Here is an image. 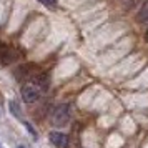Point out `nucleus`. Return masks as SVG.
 <instances>
[{
    "label": "nucleus",
    "instance_id": "f257e3e1",
    "mask_svg": "<svg viewBox=\"0 0 148 148\" xmlns=\"http://www.w3.org/2000/svg\"><path fill=\"white\" fill-rule=\"evenodd\" d=\"M50 120H52V123L57 125V127L65 125V123L70 120V105H68V103H60V105H57V107L52 110V113H50Z\"/></svg>",
    "mask_w": 148,
    "mask_h": 148
},
{
    "label": "nucleus",
    "instance_id": "f03ea898",
    "mask_svg": "<svg viewBox=\"0 0 148 148\" xmlns=\"http://www.w3.org/2000/svg\"><path fill=\"white\" fill-rule=\"evenodd\" d=\"M20 93H22V98H23L25 103H35L40 98L42 90L35 85L34 82H25L20 88Z\"/></svg>",
    "mask_w": 148,
    "mask_h": 148
},
{
    "label": "nucleus",
    "instance_id": "7ed1b4c3",
    "mask_svg": "<svg viewBox=\"0 0 148 148\" xmlns=\"http://www.w3.org/2000/svg\"><path fill=\"white\" fill-rule=\"evenodd\" d=\"M50 141L57 148H67L68 147V136L62 132H52L50 133Z\"/></svg>",
    "mask_w": 148,
    "mask_h": 148
},
{
    "label": "nucleus",
    "instance_id": "20e7f679",
    "mask_svg": "<svg viewBox=\"0 0 148 148\" xmlns=\"http://www.w3.org/2000/svg\"><path fill=\"white\" fill-rule=\"evenodd\" d=\"M136 20L140 22L141 25H148V0H145L141 3V8L136 14Z\"/></svg>",
    "mask_w": 148,
    "mask_h": 148
},
{
    "label": "nucleus",
    "instance_id": "39448f33",
    "mask_svg": "<svg viewBox=\"0 0 148 148\" xmlns=\"http://www.w3.org/2000/svg\"><path fill=\"white\" fill-rule=\"evenodd\" d=\"M32 82H34L35 85L40 88L42 92H43V90H47V87H48V77H47L45 73H40V72L35 75L34 80H32Z\"/></svg>",
    "mask_w": 148,
    "mask_h": 148
},
{
    "label": "nucleus",
    "instance_id": "423d86ee",
    "mask_svg": "<svg viewBox=\"0 0 148 148\" xmlns=\"http://www.w3.org/2000/svg\"><path fill=\"white\" fill-rule=\"evenodd\" d=\"M15 58H17L15 57V52H12V50H3L2 55H0V60H2V63H5V65L15 62Z\"/></svg>",
    "mask_w": 148,
    "mask_h": 148
},
{
    "label": "nucleus",
    "instance_id": "0eeeda50",
    "mask_svg": "<svg viewBox=\"0 0 148 148\" xmlns=\"http://www.w3.org/2000/svg\"><path fill=\"white\" fill-rule=\"evenodd\" d=\"M40 3H43L45 7H48V8H55L57 7V0H38Z\"/></svg>",
    "mask_w": 148,
    "mask_h": 148
},
{
    "label": "nucleus",
    "instance_id": "6e6552de",
    "mask_svg": "<svg viewBox=\"0 0 148 148\" xmlns=\"http://www.w3.org/2000/svg\"><path fill=\"white\" fill-rule=\"evenodd\" d=\"M10 112H14L15 116H20V112H18V105L15 101H10Z\"/></svg>",
    "mask_w": 148,
    "mask_h": 148
},
{
    "label": "nucleus",
    "instance_id": "1a4fd4ad",
    "mask_svg": "<svg viewBox=\"0 0 148 148\" xmlns=\"http://www.w3.org/2000/svg\"><path fill=\"white\" fill-rule=\"evenodd\" d=\"M127 8H133L135 5H136V0H127Z\"/></svg>",
    "mask_w": 148,
    "mask_h": 148
},
{
    "label": "nucleus",
    "instance_id": "9d476101",
    "mask_svg": "<svg viewBox=\"0 0 148 148\" xmlns=\"http://www.w3.org/2000/svg\"><path fill=\"white\" fill-rule=\"evenodd\" d=\"M2 47H3V45H2V42H0V55H2V52H3V50H2Z\"/></svg>",
    "mask_w": 148,
    "mask_h": 148
},
{
    "label": "nucleus",
    "instance_id": "9b49d317",
    "mask_svg": "<svg viewBox=\"0 0 148 148\" xmlns=\"http://www.w3.org/2000/svg\"><path fill=\"white\" fill-rule=\"evenodd\" d=\"M147 38H148V34H147Z\"/></svg>",
    "mask_w": 148,
    "mask_h": 148
},
{
    "label": "nucleus",
    "instance_id": "f8f14e48",
    "mask_svg": "<svg viewBox=\"0 0 148 148\" xmlns=\"http://www.w3.org/2000/svg\"><path fill=\"white\" fill-rule=\"evenodd\" d=\"M0 148H2V147H0Z\"/></svg>",
    "mask_w": 148,
    "mask_h": 148
}]
</instances>
